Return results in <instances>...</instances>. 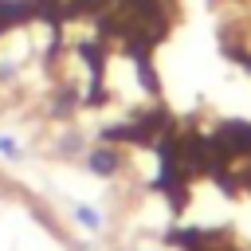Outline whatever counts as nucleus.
<instances>
[{"label":"nucleus","mask_w":251,"mask_h":251,"mask_svg":"<svg viewBox=\"0 0 251 251\" xmlns=\"http://www.w3.org/2000/svg\"><path fill=\"white\" fill-rule=\"evenodd\" d=\"M82 165H86V173H94V176H114V173L122 169V153H118L114 145H94Z\"/></svg>","instance_id":"f257e3e1"},{"label":"nucleus","mask_w":251,"mask_h":251,"mask_svg":"<svg viewBox=\"0 0 251 251\" xmlns=\"http://www.w3.org/2000/svg\"><path fill=\"white\" fill-rule=\"evenodd\" d=\"M75 220H78L86 231H98V227H102V216H98L90 204H75Z\"/></svg>","instance_id":"f03ea898"},{"label":"nucleus","mask_w":251,"mask_h":251,"mask_svg":"<svg viewBox=\"0 0 251 251\" xmlns=\"http://www.w3.org/2000/svg\"><path fill=\"white\" fill-rule=\"evenodd\" d=\"M0 153H4L8 161H16V165H20V157H24V145H20L16 137H8V133H0Z\"/></svg>","instance_id":"7ed1b4c3"}]
</instances>
